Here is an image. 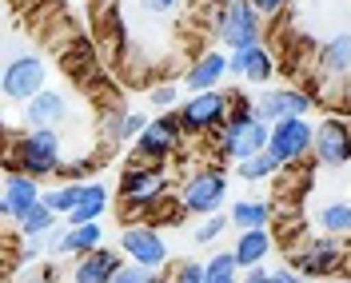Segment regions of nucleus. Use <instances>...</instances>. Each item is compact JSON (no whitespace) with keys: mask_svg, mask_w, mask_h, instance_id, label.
<instances>
[{"mask_svg":"<svg viewBox=\"0 0 351 283\" xmlns=\"http://www.w3.org/2000/svg\"><path fill=\"white\" fill-rule=\"evenodd\" d=\"M8 136V156H4V172H24L32 180H52L64 168V140L56 128H4Z\"/></svg>","mask_w":351,"mask_h":283,"instance_id":"nucleus-1","label":"nucleus"},{"mask_svg":"<svg viewBox=\"0 0 351 283\" xmlns=\"http://www.w3.org/2000/svg\"><path fill=\"white\" fill-rule=\"evenodd\" d=\"M116 196H120V212L132 223H140V219H148L164 199L172 196V180H168L164 168H156V164H128L120 172Z\"/></svg>","mask_w":351,"mask_h":283,"instance_id":"nucleus-2","label":"nucleus"},{"mask_svg":"<svg viewBox=\"0 0 351 283\" xmlns=\"http://www.w3.org/2000/svg\"><path fill=\"white\" fill-rule=\"evenodd\" d=\"M212 36L219 40L223 52H243L263 44V16L252 0H236L228 8H219L212 16Z\"/></svg>","mask_w":351,"mask_h":283,"instance_id":"nucleus-3","label":"nucleus"},{"mask_svg":"<svg viewBox=\"0 0 351 283\" xmlns=\"http://www.w3.org/2000/svg\"><path fill=\"white\" fill-rule=\"evenodd\" d=\"M176 199L188 216H216L223 208V199H228V172L216 168V164L188 172L176 188Z\"/></svg>","mask_w":351,"mask_h":283,"instance_id":"nucleus-4","label":"nucleus"},{"mask_svg":"<svg viewBox=\"0 0 351 283\" xmlns=\"http://www.w3.org/2000/svg\"><path fill=\"white\" fill-rule=\"evenodd\" d=\"M343 263H348V247L335 240V236H324V232L319 236H307L304 243H295L287 251V267L295 275H304V280H328Z\"/></svg>","mask_w":351,"mask_h":283,"instance_id":"nucleus-5","label":"nucleus"},{"mask_svg":"<svg viewBox=\"0 0 351 283\" xmlns=\"http://www.w3.org/2000/svg\"><path fill=\"white\" fill-rule=\"evenodd\" d=\"M232 92L236 88H212V92H192L184 96L180 104V124H184V136H216L232 112Z\"/></svg>","mask_w":351,"mask_h":283,"instance_id":"nucleus-6","label":"nucleus"},{"mask_svg":"<svg viewBox=\"0 0 351 283\" xmlns=\"http://www.w3.org/2000/svg\"><path fill=\"white\" fill-rule=\"evenodd\" d=\"M184 140L188 136H184V124H180V112H160L152 124L140 132V140L132 144V152H136L132 164H156V168H164L180 152Z\"/></svg>","mask_w":351,"mask_h":283,"instance_id":"nucleus-7","label":"nucleus"},{"mask_svg":"<svg viewBox=\"0 0 351 283\" xmlns=\"http://www.w3.org/2000/svg\"><path fill=\"white\" fill-rule=\"evenodd\" d=\"M0 84H4V100L24 108L28 100H36L44 88H48V64H44L36 52H16V56H8Z\"/></svg>","mask_w":351,"mask_h":283,"instance_id":"nucleus-8","label":"nucleus"},{"mask_svg":"<svg viewBox=\"0 0 351 283\" xmlns=\"http://www.w3.org/2000/svg\"><path fill=\"white\" fill-rule=\"evenodd\" d=\"M267 152L280 160V168H300L307 156L315 152V124L307 116H291L271 124V140H267Z\"/></svg>","mask_w":351,"mask_h":283,"instance_id":"nucleus-9","label":"nucleus"},{"mask_svg":"<svg viewBox=\"0 0 351 283\" xmlns=\"http://www.w3.org/2000/svg\"><path fill=\"white\" fill-rule=\"evenodd\" d=\"M267 140H271V124H263L260 116L256 120H247V124H223L216 132V152L219 160H252V156L267 152Z\"/></svg>","mask_w":351,"mask_h":283,"instance_id":"nucleus-10","label":"nucleus"},{"mask_svg":"<svg viewBox=\"0 0 351 283\" xmlns=\"http://www.w3.org/2000/svg\"><path fill=\"white\" fill-rule=\"evenodd\" d=\"M120 251L128 256V263H140V267H148L156 275L168 267V243H164V236L156 232L152 223L120 227Z\"/></svg>","mask_w":351,"mask_h":283,"instance_id":"nucleus-11","label":"nucleus"},{"mask_svg":"<svg viewBox=\"0 0 351 283\" xmlns=\"http://www.w3.org/2000/svg\"><path fill=\"white\" fill-rule=\"evenodd\" d=\"M315 104V96H307L304 88H267L256 96V116L263 124H280L291 116H307Z\"/></svg>","mask_w":351,"mask_h":283,"instance_id":"nucleus-12","label":"nucleus"},{"mask_svg":"<svg viewBox=\"0 0 351 283\" xmlns=\"http://www.w3.org/2000/svg\"><path fill=\"white\" fill-rule=\"evenodd\" d=\"M315 164H324V168H343V164H351V120L328 116L315 128Z\"/></svg>","mask_w":351,"mask_h":283,"instance_id":"nucleus-13","label":"nucleus"},{"mask_svg":"<svg viewBox=\"0 0 351 283\" xmlns=\"http://www.w3.org/2000/svg\"><path fill=\"white\" fill-rule=\"evenodd\" d=\"M44 199V188L40 180H32V175L24 172H4V192H0V216L8 219V223H16L24 212H32L36 204Z\"/></svg>","mask_w":351,"mask_h":283,"instance_id":"nucleus-14","label":"nucleus"},{"mask_svg":"<svg viewBox=\"0 0 351 283\" xmlns=\"http://www.w3.org/2000/svg\"><path fill=\"white\" fill-rule=\"evenodd\" d=\"M228 72H232V52L208 48V52H199L196 60L188 64L184 88H188V92H212V88H223V76H228Z\"/></svg>","mask_w":351,"mask_h":283,"instance_id":"nucleus-15","label":"nucleus"},{"mask_svg":"<svg viewBox=\"0 0 351 283\" xmlns=\"http://www.w3.org/2000/svg\"><path fill=\"white\" fill-rule=\"evenodd\" d=\"M124 263H128L124 251H116V247H96V251H88V256L76 260V267H72V283H112Z\"/></svg>","mask_w":351,"mask_h":283,"instance_id":"nucleus-16","label":"nucleus"},{"mask_svg":"<svg viewBox=\"0 0 351 283\" xmlns=\"http://www.w3.org/2000/svg\"><path fill=\"white\" fill-rule=\"evenodd\" d=\"M68 116H72V104L60 88H44L36 100L24 104V124L28 128H60Z\"/></svg>","mask_w":351,"mask_h":283,"instance_id":"nucleus-17","label":"nucleus"},{"mask_svg":"<svg viewBox=\"0 0 351 283\" xmlns=\"http://www.w3.org/2000/svg\"><path fill=\"white\" fill-rule=\"evenodd\" d=\"M48 251L52 256H88V251H96V247H104V227L100 223H80V227H56L52 236H48Z\"/></svg>","mask_w":351,"mask_h":283,"instance_id":"nucleus-18","label":"nucleus"},{"mask_svg":"<svg viewBox=\"0 0 351 283\" xmlns=\"http://www.w3.org/2000/svg\"><path fill=\"white\" fill-rule=\"evenodd\" d=\"M232 76H240L247 84H267L276 76V56L263 44L243 48V52H232Z\"/></svg>","mask_w":351,"mask_h":283,"instance_id":"nucleus-19","label":"nucleus"},{"mask_svg":"<svg viewBox=\"0 0 351 283\" xmlns=\"http://www.w3.org/2000/svg\"><path fill=\"white\" fill-rule=\"evenodd\" d=\"M271 247H276V236H271V227L236 232V243H232V251H236V260H240L243 271H252V267H263V263H267V256H271Z\"/></svg>","mask_w":351,"mask_h":283,"instance_id":"nucleus-20","label":"nucleus"},{"mask_svg":"<svg viewBox=\"0 0 351 283\" xmlns=\"http://www.w3.org/2000/svg\"><path fill=\"white\" fill-rule=\"evenodd\" d=\"M148 124H152V120H148L144 112H108L100 136L108 140L112 148H120V144H136V140H140V132L148 128Z\"/></svg>","mask_w":351,"mask_h":283,"instance_id":"nucleus-21","label":"nucleus"},{"mask_svg":"<svg viewBox=\"0 0 351 283\" xmlns=\"http://www.w3.org/2000/svg\"><path fill=\"white\" fill-rule=\"evenodd\" d=\"M315 68L324 76H331V80H348L351 76V32H335L331 40H324Z\"/></svg>","mask_w":351,"mask_h":283,"instance_id":"nucleus-22","label":"nucleus"},{"mask_svg":"<svg viewBox=\"0 0 351 283\" xmlns=\"http://www.w3.org/2000/svg\"><path fill=\"white\" fill-rule=\"evenodd\" d=\"M228 219L236 232H252V227H271L276 219V204L271 199H236L228 208Z\"/></svg>","mask_w":351,"mask_h":283,"instance_id":"nucleus-23","label":"nucleus"},{"mask_svg":"<svg viewBox=\"0 0 351 283\" xmlns=\"http://www.w3.org/2000/svg\"><path fill=\"white\" fill-rule=\"evenodd\" d=\"M108 204H112V196H108V188L100 184V180H92V184H84V199H80V208L72 212V216L64 219L68 227H80V223H96V219L108 212Z\"/></svg>","mask_w":351,"mask_h":283,"instance_id":"nucleus-24","label":"nucleus"},{"mask_svg":"<svg viewBox=\"0 0 351 283\" xmlns=\"http://www.w3.org/2000/svg\"><path fill=\"white\" fill-rule=\"evenodd\" d=\"M56 223H60V216H56V212L40 199L32 212H24V216L16 219V232H21L24 240H44V236H52V232H56Z\"/></svg>","mask_w":351,"mask_h":283,"instance_id":"nucleus-25","label":"nucleus"},{"mask_svg":"<svg viewBox=\"0 0 351 283\" xmlns=\"http://www.w3.org/2000/svg\"><path fill=\"white\" fill-rule=\"evenodd\" d=\"M315 223H319L324 236H335V240L351 236V204L348 199H331V204H324L319 216H315Z\"/></svg>","mask_w":351,"mask_h":283,"instance_id":"nucleus-26","label":"nucleus"},{"mask_svg":"<svg viewBox=\"0 0 351 283\" xmlns=\"http://www.w3.org/2000/svg\"><path fill=\"white\" fill-rule=\"evenodd\" d=\"M204 283H243V267L236 251H216L204 263Z\"/></svg>","mask_w":351,"mask_h":283,"instance_id":"nucleus-27","label":"nucleus"},{"mask_svg":"<svg viewBox=\"0 0 351 283\" xmlns=\"http://www.w3.org/2000/svg\"><path fill=\"white\" fill-rule=\"evenodd\" d=\"M80 199H84V184H60V188H52V192H44V204L56 212L60 219H68L76 208H80Z\"/></svg>","mask_w":351,"mask_h":283,"instance_id":"nucleus-28","label":"nucleus"},{"mask_svg":"<svg viewBox=\"0 0 351 283\" xmlns=\"http://www.w3.org/2000/svg\"><path fill=\"white\" fill-rule=\"evenodd\" d=\"M284 168H280V160L271 152H260L252 156V160H243V164H236V175L240 180H247V184H260V180H271V175H280Z\"/></svg>","mask_w":351,"mask_h":283,"instance_id":"nucleus-29","label":"nucleus"},{"mask_svg":"<svg viewBox=\"0 0 351 283\" xmlns=\"http://www.w3.org/2000/svg\"><path fill=\"white\" fill-rule=\"evenodd\" d=\"M104 160H96V156H80V160H68L64 168H60V184H92V175H96V168H100Z\"/></svg>","mask_w":351,"mask_h":283,"instance_id":"nucleus-30","label":"nucleus"},{"mask_svg":"<svg viewBox=\"0 0 351 283\" xmlns=\"http://www.w3.org/2000/svg\"><path fill=\"white\" fill-rule=\"evenodd\" d=\"M228 227H232V219L223 216V212H216V216H204L196 223V232H192V240H196V243H216Z\"/></svg>","mask_w":351,"mask_h":283,"instance_id":"nucleus-31","label":"nucleus"},{"mask_svg":"<svg viewBox=\"0 0 351 283\" xmlns=\"http://www.w3.org/2000/svg\"><path fill=\"white\" fill-rule=\"evenodd\" d=\"M243 283H300V275H295L291 267H276V271L252 267V271H243Z\"/></svg>","mask_w":351,"mask_h":283,"instance_id":"nucleus-32","label":"nucleus"},{"mask_svg":"<svg viewBox=\"0 0 351 283\" xmlns=\"http://www.w3.org/2000/svg\"><path fill=\"white\" fill-rule=\"evenodd\" d=\"M148 100H152L156 112H176L184 100H180V88L176 84H156L152 92H148Z\"/></svg>","mask_w":351,"mask_h":283,"instance_id":"nucleus-33","label":"nucleus"},{"mask_svg":"<svg viewBox=\"0 0 351 283\" xmlns=\"http://www.w3.org/2000/svg\"><path fill=\"white\" fill-rule=\"evenodd\" d=\"M168 280L172 283H204V263L199 260H180L172 271H168Z\"/></svg>","mask_w":351,"mask_h":283,"instance_id":"nucleus-34","label":"nucleus"},{"mask_svg":"<svg viewBox=\"0 0 351 283\" xmlns=\"http://www.w3.org/2000/svg\"><path fill=\"white\" fill-rule=\"evenodd\" d=\"M160 275L156 271H148V267H140V263H124L120 271H116V280L112 283H156Z\"/></svg>","mask_w":351,"mask_h":283,"instance_id":"nucleus-35","label":"nucleus"},{"mask_svg":"<svg viewBox=\"0 0 351 283\" xmlns=\"http://www.w3.org/2000/svg\"><path fill=\"white\" fill-rule=\"evenodd\" d=\"M140 8L148 12V16H168L180 8V0H140Z\"/></svg>","mask_w":351,"mask_h":283,"instance_id":"nucleus-36","label":"nucleus"},{"mask_svg":"<svg viewBox=\"0 0 351 283\" xmlns=\"http://www.w3.org/2000/svg\"><path fill=\"white\" fill-rule=\"evenodd\" d=\"M52 280H56L52 267H24V275L16 283H52Z\"/></svg>","mask_w":351,"mask_h":283,"instance_id":"nucleus-37","label":"nucleus"},{"mask_svg":"<svg viewBox=\"0 0 351 283\" xmlns=\"http://www.w3.org/2000/svg\"><path fill=\"white\" fill-rule=\"evenodd\" d=\"M252 4L260 8V16H280V12H284L291 0H252Z\"/></svg>","mask_w":351,"mask_h":283,"instance_id":"nucleus-38","label":"nucleus"},{"mask_svg":"<svg viewBox=\"0 0 351 283\" xmlns=\"http://www.w3.org/2000/svg\"><path fill=\"white\" fill-rule=\"evenodd\" d=\"M199 8H212V12H219V8H228V4H236V0H196Z\"/></svg>","mask_w":351,"mask_h":283,"instance_id":"nucleus-39","label":"nucleus"},{"mask_svg":"<svg viewBox=\"0 0 351 283\" xmlns=\"http://www.w3.org/2000/svg\"><path fill=\"white\" fill-rule=\"evenodd\" d=\"M156 283H172V280H168V275H160V280H156Z\"/></svg>","mask_w":351,"mask_h":283,"instance_id":"nucleus-40","label":"nucleus"},{"mask_svg":"<svg viewBox=\"0 0 351 283\" xmlns=\"http://www.w3.org/2000/svg\"><path fill=\"white\" fill-rule=\"evenodd\" d=\"M335 283H351V275H343V280H335Z\"/></svg>","mask_w":351,"mask_h":283,"instance_id":"nucleus-41","label":"nucleus"},{"mask_svg":"<svg viewBox=\"0 0 351 283\" xmlns=\"http://www.w3.org/2000/svg\"><path fill=\"white\" fill-rule=\"evenodd\" d=\"M300 283H304V280H300Z\"/></svg>","mask_w":351,"mask_h":283,"instance_id":"nucleus-42","label":"nucleus"}]
</instances>
